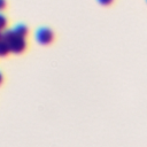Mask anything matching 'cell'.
<instances>
[{"label":"cell","mask_w":147,"mask_h":147,"mask_svg":"<svg viewBox=\"0 0 147 147\" xmlns=\"http://www.w3.org/2000/svg\"><path fill=\"white\" fill-rule=\"evenodd\" d=\"M2 39L6 40L10 47V53L21 54L26 49V40L23 37H20L15 33L14 30H5L2 33Z\"/></svg>","instance_id":"6da1fadb"},{"label":"cell","mask_w":147,"mask_h":147,"mask_svg":"<svg viewBox=\"0 0 147 147\" xmlns=\"http://www.w3.org/2000/svg\"><path fill=\"white\" fill-rule=\"evenodd\" d=\"M36 40L41 45H48L54 40V33L48 28H39L36 32Z\"/></svg>","instance_id":"7a4b0ae2"},{"label":"cell","mask_w":147,"mask_h":147,"mask_svg":"<svg viewBox=\"0 0 147 147\" xmlns=\"http://www.w3.org/2000/svg\"><path fill=\"white\" fill-rule=\"evenodd\" d=\"M13 30L15 31V33H16L17 36L23 37V38H26V36H28V33H29L28 28H26L25 25H23V24H18V25H16Z\"/></svg>","instance_id":"3957f363"},{"label":"cell","mask_w":147,"mask_h":147,"mask_svg":"<svg viewBox=\"0 0 147 147\" xmlns=\"http://www.w3.org/2000/svg\"><path fill=\"white\" fill-rule=\"evenodd\" d=\"M10 53V47L8 42L3 39L0 40V56H7Z\"/></svg>","instance_id":"277c9868"},{"label":"cell","mask_w":147,"mask_h":147,"mask_svg":"<svg viewBox=\"0 0 147 147\" xmlns=\"http://www.w3.org/2000/svg\"><path fill=\"white\" fill-rule=\"evenodd\" d=\"M7 24H8V21H7V18H6V16L2 15V14H0V31L6 30Z\"/></svg>","instance_id":"5b68a950"},{"label":"cell","mask_w":147,"mask_h":147,"mask_svg":"<svg viewBox=\"0 0 147 147\" xmlns=\"http://www.w3.org/2000/svg\"><path fill=\"white\" fill-rule=\"evenodd\" d=\"M98 1H99L101 5H103V6H108V5H110L114 0H98Z\"/></svg>","instance_id":"8992f818"},{"label":"cell","mask_w":147,"mask_h":147,"mask_svg":"<svg viewBox=\"0 0 147 147\" xmlns=\"http://www.w3.org/2000/svg\"><path fill=\"white\" fill-rule=\"evenodd\" d=\"M6 7V0H0V10L5 9Z\"/></svg>","instance_id":"52a82bcc"},{"label":"cell","mask_w":147,"mask_h":147,"mask_svg":"<svg viewBox=\"0 0 147 147\" xmlns=\"http://www.w3.org/2000/svg\"><path fill=\"white\" fill-rule=\"evenodd\" d=\"M2 82H3V76H2V74L0 72V85L2 84Z\"/></svg>","instance_id":"ba28073f"},{"label":"cell","mask_w":147,"mask_h":147,"mask_svg":"<svg viewBox=\"0 0 147 147\" xmlns=\"http://www.w3.org/2000/svg\"><path fill=\"white\" fill-rule=\"evenodd\" d=\"M2 39V33H1V31H0V40Z\"/></svg>","instance_id":"9c48e42d"}]
</instances>
